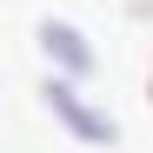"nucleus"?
<instances>
[{
  "instance_id": "nucleus-1",
  "label": "nucleus",
  "mask_w": 153,
  "mask_h": 153,
  "mask_svg": "<svg viewBox=\"0 0 153 153\" xmlns=\"http://www.w3.org/2000/svg\"><path fill=\"white\" fill-rule=\"evenodd\" d=\"M40 100H47V113H53L73 140H87V146H113V140H120V120L100 107V100H87V93H80V80L47 73V80H40Z\"/></svg>"
},
{
  "instance_id": "nucleus-2",
  "label": "nucleus",
  "mask_w": 153,
  "mask_h": 153,
  "mask_svg": "<svg viewBox=\"0 0 153 153\" xmlns=\"http://www.w3.org/2000/svg\"><path fill=\"white\" fill-rule=\"evenodd\" d=\"M33 47L47 53V67L60 73V80H87V73L100 67V53H93V40L73 27L67 13H40L33 20Z\"/></svg>"
},
{
  "instance_id": "nucleus-3",
  "label": "nucleus",
  "mask_w": 153,
  "mask_h": 153,
  "mask_svg": "<svg viewBox=\"0 0 153 153\" xmlns=\"http://www.w3.org/2000/svg\"><path fill=\"white\" fill-rule=\"evenodd\" d=\"M146 100H153V73H146Z\"/></svg>"
}]
</instances>
